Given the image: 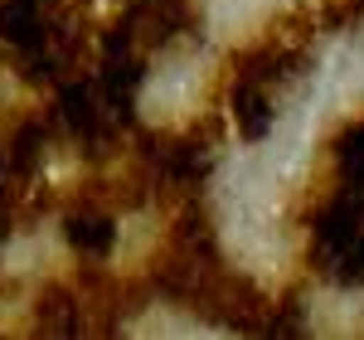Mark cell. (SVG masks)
I'll return each mask as SVG.
<instances>
[{"mask_svg":"<svg viewBox=\"0 0 364 340\" xmlns=\"http://www.w3.org/2000/svg\"><path fill=\"white\" fill-rule=\"evenodd\" d=\"M63 238L83 262H102L117 248V209L107 199H97L92 190H83L63 209Z\"/></svg>","mask_w":364,"mask_h":340,"instance_id":"cell-1","label":"cell"},{"mask_svg":"<svg viewBox=\"0 0 364 340\" xmlns=\"http://www.w3.org/2000/svg\"><path fill=\"white\" fill-rule=\"evenodd\" d=\"M68 15V0H0V44L10 54L39 49Z\"/></svg>","mask_w":364,"mask_h":340,"instance_id":"cell-2","label":"cell"},{"mask_svg":"<svg viewBox=\"0 0 364 340\" xmlns=\"http://www.w3.org/2000/svg\"><path fill=\"white\" fill-rule=\"evenodd\" d=\"M272 92H277V87L257 83L248 73H233V83H228V117H233L238 137L262 142V137L272 132V117H277V97H272Z\"/></svg>","mask_w":364,"mask_h":340,"instance_id":"cell-3","label":"cell"},{"mask_svg":"<svg viewBox=\"0 0 364 340\" xmlns=\"http://www.w3.org/2000/svg\"><path fill=\"white\" fill-rule=\"evenodd\" d=\"M29 321H34V336H83L87 312H83L78 287L73 282H49L39 297H34Z\"/></svg>","mask_w":364,"mask_h":340,"instance_id":"cell-4","label":"cell"},{"mask_svg":"<svg viewBox=\"0 0 364 340\" xmlns=\"http://www.w3.org/2000/svg\"><path fill=\"white\" fill-rule=\"evenodd\" d=\"M326 156L336 161V180H345V185H364V112L350 117L345 127L331 132Z\"/></svg>","mask_w":364,"mask_h":340,"instance_id":"cell-5","label":"cell"},{"mask_svg":"<svg viewBox=\"0 0 364 340\" xmlns=\"http://www.w3.org/2000/svg\"><path fill=\"white\" fill-rule=\"evenodd\" d=\"M257 336H267V340L306 336V302L296 297V287H291V292H277V297H267L262 321H257Z\"/></svg>","mask_w":364,"mask_h":340,"instance_id":"cell-6","label":"cell"},{"mask_svg":"<svg viewBox=\"0 0 364 340\" xmlns=\"http://www.w3.org/2000/svg\"><path fill=\"white\" fill-rule=\"evenodd\" d=\"M316 25L321 29H355V25H364V0H321V5H316Z\"/></svg>","mask_w":364,"mask_h":340,"instance_id":"cell-7","label":"cell"}]
</instances>
